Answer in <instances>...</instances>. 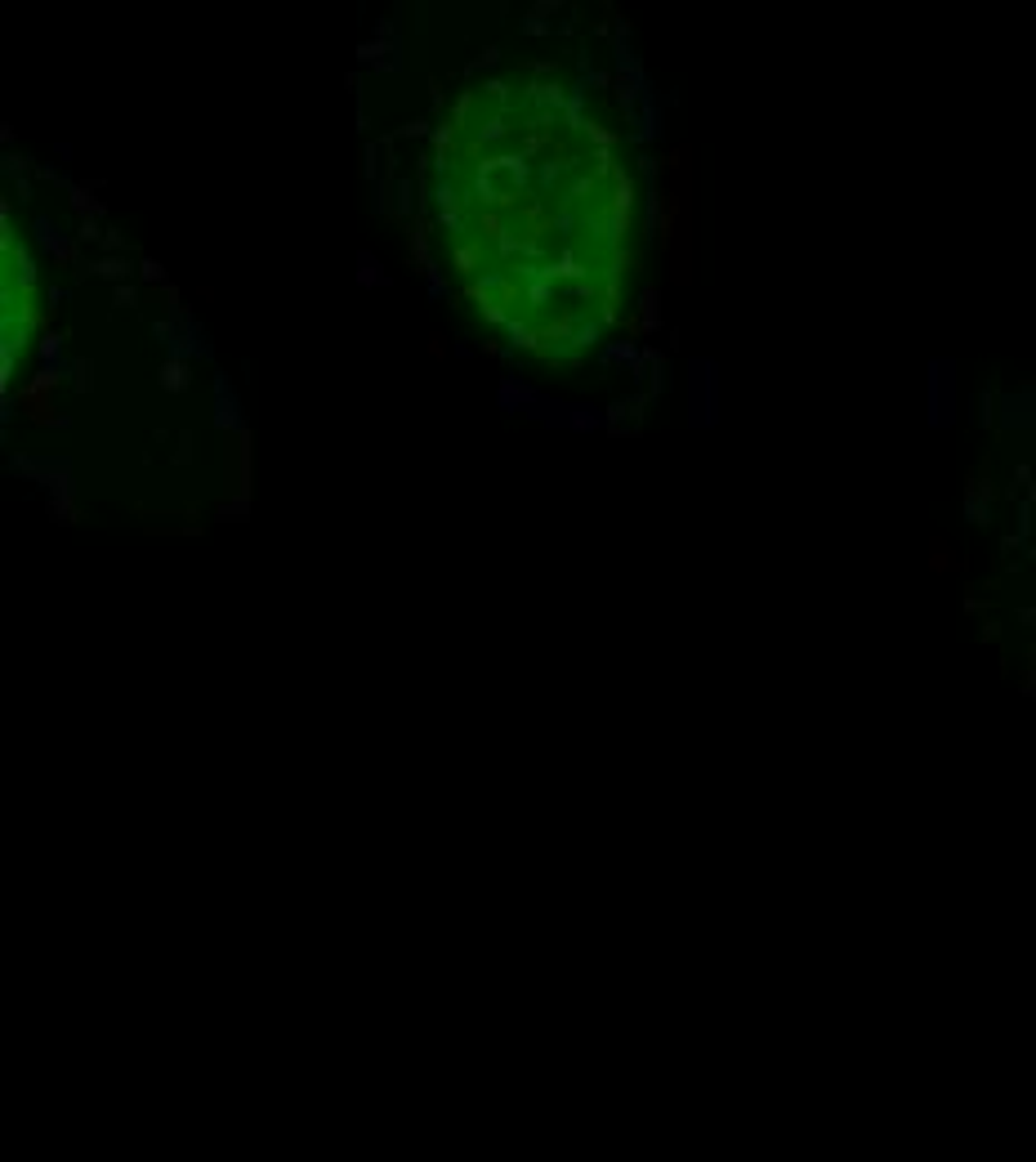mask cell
Segmentation results:
<instances>
[{
	"label": "cell",
	"instance_id": "1",
	"mask_svg": "<svg viewBox=\"0 0 1036 1162\" xmlns=\"http://www.w3.org/2000/svg\"><path fill=\"white\" fill-rule=\"evenodd\" d=\"M929 425L942 429L956 421V367L952 363H934L929 367Z\"/></svg>",
	"mask_w": 1036,
	"mask_h": 1162
},
{
	"label": "cell",
	"instance_id": "2",
	"mask_svg": "<svg viewBox=\"0 0 1036 1162\" xmlns=\"http://www.w3.org/2000/svg\"><path fill=\"white\" fill-rule=\"evenodd\" d=\"M715 416V376L711 367L693 371V421H711Z\"/></svg>",
	"mask_w": 1036,
	"mask_h": 1162
},
{
	"label": "cell",
	"instance_id": "3",
	"mask_svg": "<svg viewBox=\"0 0 1036 1162\" xmlns=\"http://www.w3.org/2000/svg\"><path fill=\"white\" fill-rule=\"evenodd\" d=\"M1005 425H1036V398H1005Z\"/></svg>",
	"mask_w": 1036,
	"mask_h": 1162
}]
</instances>
